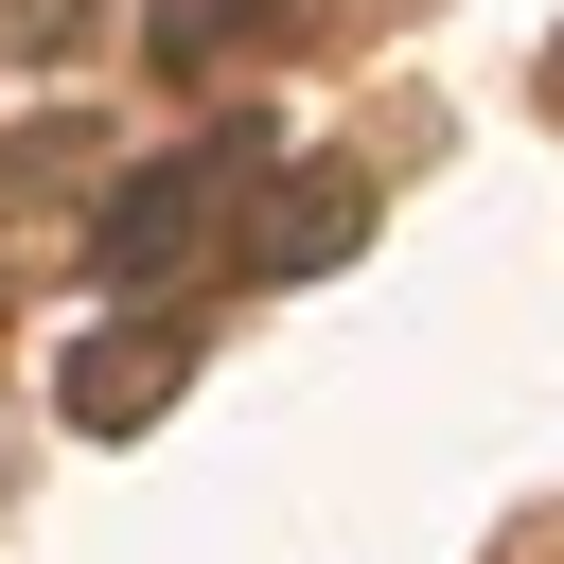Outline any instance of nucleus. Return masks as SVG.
Wrapping results in <instances>:
<instances>
[{
  "label": "nucleus",
  "mask_w": 564,
  "mask_h": 564,
  "mask_svg": "<svg viewBox=\"0 0 564 564\" xmlns=\"http://www.w3.org/2000/svg\"><path fill=\"white\" fill-rule=\"evenodd\" d=\"M194 229H212V159H159V176H123V194H106V229H88V247H106V282H176V264H194Z\"/></svg>",
  "instance_id": "f257e3e1"
},
{
  "label": "nucleus",
  "mask_w": 564,
  "mask_h": 564,
  "mask_svg": "<svg viewBox=\"0 0 564 564\" xmlns=\"http://www.w3.org/2000/svg\"><path fill=\"white\" fill-rule=\"evenodd\" d=\"M352 247H370V176H300V194L247 212V264H264V282H317V264H352Z\"/></svg>",
  "instance_id": "f03ea898"
},
{
  "label": "nucleus",
  "mask_w": 564,
  "mask_h": 564,
  "mask_svg": "<svg viewBox=\"0 0 564 564\" xmlns=\"http://www.w3.org/2000/svg\"><path fill=\"white\" fill-rule=\"evenodd\" d=\"M176 370H194V352H176L159 317H123V335H88V352H70V423H106V441H141V423L176 405Z\"/></svg>",
  "instance_id": "7ed1b4c3"
},
{
  "label": "nucleus",
  "mask_w": 564,
  "mask_h": 564,
  "mask_svg": "<svg viewBox=\"0 0 564 564\" xmlns=\"http://www.w3.org/2000/svg\"><path fill=\"white\" fill-rule=\"evenodd\" d=\"M264 18H300V0H176L159 53H229V35H264Z\"/></svg>",
  "instance_id": "20e7f679"
},
{
  "label": "nucleus",
  "mask_w": 564,
  "mask_h": 564,
  "mask_svg": "<svg viewBox=\"0 0 564 564\" xmlns=\"http://www.w3.org/2000/svg\"><path fill=\"white\" fill-rule=\"evenodd\" d=\"M546 106H564V53H546Z\"/></svg>",
  "instance_id": "39448f33"
}]
</instances>
